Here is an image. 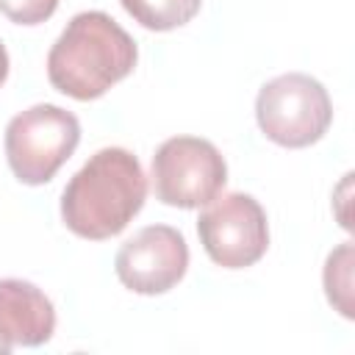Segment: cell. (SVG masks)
Masks as SVG:
<instances>
[{"label":"cell","mask_w":355,"mask_h":355,"mask_svg":"<svg viewBox=\"0 0 355 355\" xmlns=\"http://www.w3.org/2000/svg\"><path fill=\"white\" fill-rule=\"evenodd\" d=\"M147 200V175L125 147H103L72 175L61 194L64 225L89 241L122 233Z\"/></svg>","instance_id":"cell-1"},{"label":"cell","mask_w":355,"mask_h":355,"mask_svg":"<svg viewBox=\"0 0 355 355\" xmlns=\"http://www.w3.org/2000/svg\"><path fill=\"white\" fill-rule=\"evenodd\" d=\"M130 33L105 11L75 14L47 53V78L72 100H97L136 67Z\"/></svg>","instance_id":"cell-2"},{"label":"cell","mask_w":355,"mask_h":355,"mask_svg":"<svg viewBox=\"0 0 355 355\" xmlns=\"http://www.w3.org/2000/svg\"><path fill=\"white\" fill-rule=\"evenodd\" d=\"M80 141V122L72 111L39 103L19 111L6 128V158L17 180L42 186L69 161Z\"/></svg>","instance_id":"cell-3"},{"label":"cell","mask_w":355,"mask_h":355,"mask_svg":"<svg viewBox=\"0 0 355 355\" xmlns=\"http://www.w3.org/2000/svg\"><path fill=\"white\" fill-rule=\"evenodd\" d=\"M255 119L269 141L297 150L327 133L333 122V103L316 78L305 72H286L261 86L255 97Z\"/></svg>","instance_id":"cell-4"},{"label":"cell","mask_w":355,"mask_h":355,"mask_svg":"<svg viewBox=\"0 0 355 355\" xmlns=\"http://www.w3.org/2000/svg\"><path fill=\"white\" fill-rule=\"evenodd\" d=\"M227 164L222 153L200 136H172L155 155L150 183L155 197L172 208H200L222 194Z\"/></svg>","instance_id":"cell-5"},{"label":"cell","mask_w":355,"mask_h":355,"mask_svg":"<svg viewBox=\"0 0 355 355\" xmlns=\"http://www.w3.org/2000/svg\"><path fill=\"white\" fill-rule=\"evenodd\" d=\"M197 236L216 266H252L266 255L269 247L266 211L255 197L244 191L216 194L197 219Z\"/></svg>","instance_id":"cell-6"},{"label":"cell","mask_w":355,"mask_h":355,"mask_svg":"<svg viewBox=\"0 0 355 355\" xmlns=\"http://www.w3.org/2000/svg\"><path fill=\"white\" fill-rule=\"evenodd\" d=\"M116 277L136 294H164L175 288L189 269V244L169 225H147L116 252Z\"/></svg>","instance_id":"cell-7"},{"label":"cell","mask_w":355,"mask_h":355,"mask_svg":"<svg viewBox=\"0 0 355 355\" xmlns=\"http://www.w3.org/2000/svg\"><path fill=\"white\" fill-rule=\"evenodd\" d=\"M55 333L50 297L28 280H0V338L8 347H39Z\"/></svg>","instance_id":"cell-8"},{"label":"cell","mask_w":355,"mask_h":355,"mask_svg":"<svg viewBox=\"0 0 355 355\" xmlns=\"http://www.w3.org/2000/svg\"><path fill=\"white\" fill-rule=\"evenodd\" d=\"M122 8L147 31H175L191 22L202 0H119Z\"/></svg>","instance_id":"cell-9"},{"label":"cell","mask_w":355,"mask_h":355,"mask_svg":"<svg viewBox=\"0 0 355 355\" xmlns=\"http://www.w3.org/2000/svg\"><path fill=\"white\" fill-rule=\"evenodd\" d=\"M324 294L327 302L347 319H352V241L338 244L324 261Z\"/></svg>","instance_id":"cell-10"},{"label":"cell","mask_w":355,"mask_h":355,"mask_svg":"<svg viewBox=\"0 0 355 355\" xmlns=\"http://www.w3.org/2000/svg\"><path fill=\"white\" fill-rule=\"evenodd\" d=\"M58 8V0H0V14L17 25H39L50 19Z\"/></svg>","instance_id":"cell-11"},{"label":"cell","mask_w":355,"mask_h":355,"mask_svg":"<svg viewBox=\"0 0 355 355\" xmlns=\"http://www.w3.org/2000/svg\"><path fill=\"white\" fill-rule=\"evenodd\" d=\"M6 78H8V53H6L3 42H0V86L6 83Z\"/></svg>","instance_id":"cell-12"},{"label":"cell","mask_w":355,"mask_h":355,"mask_svg":"<svg viewBox=\"0 0 355 355\" xmlns=\"http://www.w3.org/2000/svg\"><path fill=\"white\" fill-rule=\"evenodd\" d=\"M8 352H11V347H8V344L0 338V355H8Z\"/></svg>","instance_id":"cell-13"}]
</instances>
